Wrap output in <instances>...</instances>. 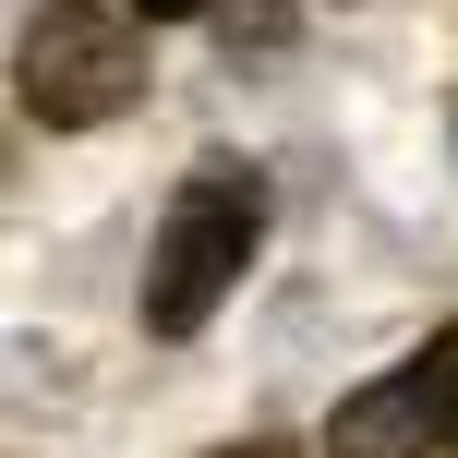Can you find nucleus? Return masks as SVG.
I'll return each instance as SVG.
<instances>
[{"mask_svg": "<svg viewBox=\"0 0 458 458\" xmlns=\"http://www.w3.org/2000/svg\"><path fill=\"white\" fill-rule=\"evenodd\" d=\"M206 458H301L290 435H242V446H206Z\"/></svg>", "mask_w": 458, "mask_h": 458, "instance_id": "5", "label": "nucleus"}, {"mask_svg": "<svg viewBox=\"0 0 458 458\" xmlns=\"http://www.w3.org/2000/svg\"><path fill=\"white\" fill-rule=\"evenodd\" d=\"M13 97H24V121H48V133H97V121H121V109L145 97V37H133V13H109V0H48V13H24Z\"/></svg>", "mask_w": 458, "mask_h": 458, "instance_id": "2", "label": "nucleus"}, {"mask_svg": "<svg viewBox=\"0 0 458 458\" xmlns=\"http://www.w3.org/2000/svg\"><path fill=\"white\" fill-rule=\"evenodd\" d=\"M446 446H458V435H446Z\"/></svg>", "mask_w": 458, "mask_h": 458, "instance_id": "7", "label": "nucleus"}, {"mask_svg": "<svg viewBox=\"0 0 458 458\" xmlns=\"http://www.w3.org/2000/svg\"><path fill=\"white\" fill-rule=\"evenodd\" d=\"M206 24H217L229 61H277V48L301 37V0H206Z\"/></svg>", "mask_w": 458, "mask_h": 458, "instance_id": "4", "label": "nucleus"}, {"mask_svg": "<svg viewBox=\"0 0 458 458\" xmlns=\"http://www.w3.org/2000/svg\"><path fill=\"white\" fill-rule=\"evenodd\" d=\"M435 435H458V326L435 350H411L398 374H374L362 398H338L326 458H435Z\"/></svg>", "mask_w": 458, "mask_h": 458, "instance_id": "3", "label": "nucleus"}, {"mask_svg": "<svg viewBox=\"0 0 458 458\" xmlns=\"http://www.w3.org/2000/svg\"><path fill=\"white\" fill-rule=\"evenodd\" d=\"M133 13H145V24H182V13H206V0H133Z\"/></svg>", "mask_w": 458, "mask_h": 458, "instance_id": "6", "label": "nucleus"}, {"mask_svg": "<svg viewBox=\"0 0 458 458\" xmlns=\"http://www.w3.org/2000/svg\"><path fill=\"white\" fill-rule=\"evenodd\" d=\"M253 242H266V169L193 157L182 193H169V217H157V253H145V338H193L242 290Z\"/></svg>", "mask_w": 458, "mask_h": 458, "instance_id": "1", "label": "nucleus"}]
</instances>
